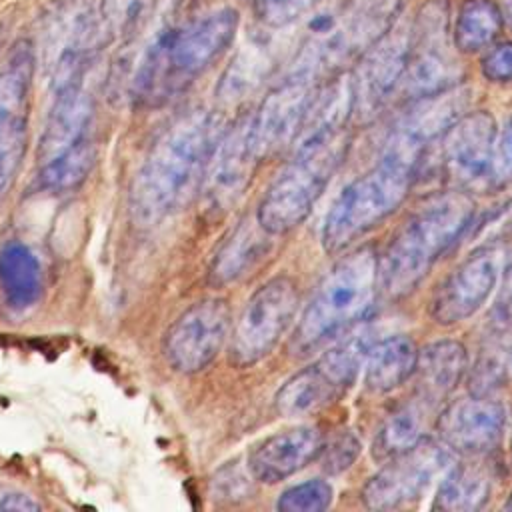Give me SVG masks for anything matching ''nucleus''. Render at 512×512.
Segmentation results:
<instances>
[{
  "label": "nucleus",
  "mask_w": 512,
  "mask_h": 512,
  "mask_svg": "<svg viewBox=\"0 0 512 512\" xmlns=\"http://www.w3.org/2000/svg\"><path fill=\"white\" fill-rule=\"evenodd\" d=\"M224 130L220 116L194 108L156 138L130 188V212L138 224L150 226L168 218L200 192Z\"/></svg>",
  "instance_id": "nucleus-1"
},
{
  "label": "nucleus",
  "mask_w": 512,
  "mask_h": 512,
  "mask_svg": "<svg viewBox=\"0 0 512 512\" xmlns=\"http://www.w3.org/2000/svg\"><path fill=\"white\" fill-rule=\"evenodd\" d=\"M236 30L234 8H220L182 28L162 30L138 58L130 96L144 106L170 100L232 44Z\"/></svg>",
  "instance_id": "nucleus-2"
},
{
  "label": "nucleus",
  "mask_w": 512,
  "mask_h": 512,
  "mask_svg": "<svg viewBox=\"0 0 512 512\" xmlns=\"http://www.w3.org/2000/svg\"><path fill=\"white\" fill-rule=\"evenodd\" d=\"M472 216L474 202L462 190L440 192L424 200L394 232L380 258V288L386 296L410 294L464 234Z\"/></svg>",
  "instance_id": "nucleus-3"
},
{
  "label": "nucleus",
  "mask_w": 512,
  "mask_h": 512,
  "mask_svg": "<svg viewBox=\"0 0 512 512\" xmlns=\"http://www.w3.org/2000/svg\"><path fill=\"white\" fill-rule=\"evenodd\" d=\"M422 154L386 140L378 162L332 202L322 226L324 250L340 252L388 218L408 196Z\"/></svg>",
  "instance_id": "nucleus-4"
},
{
  "label": "nucleus",
  "mask_w": 512,
  "mask_h": 512,
  "mask_svg": "<svg viewBox=\"0 0 512 512\" xmlns=\"http://www.w3.org/2000/svg\"><path fill=\"white\" fill-rule=\"evenodd\" d=\"M380 256L372 246H362L340 258L320 280L310 296L290 348L306 356L350 328L370 308L380 286Z\"/></svg>",
  "instance_id": "nucleus-5"
},
{
  "label": "nucleus",
  "mask_w": 512,
  "mask_h": 512,
  "mask_svg": "<svg viewBox=\"0 0 512 512\" xmlns=\"http://www.w3.org/2000/svg\"><path fill=\"white\" fill-rule=\"evenodd\" d=\"M348 146L346 130L330 138H294L290 160L270 182L256 208V220L270 236L286 234L308 218L344 162Z\"/></svg>",
  "instance_id": "nucleus-6"
},
{
  "label": "nucleus",
  "mask_w": 512,
  "mask_h": 512,
  "mask_svg": "<svg viewBox=\"0 0 512 512\" xmlns=\"http://www.w3.org/2000/svg\"><path fill=\"white\" fill-rule=\"evenodd\" d=\"M372 336V330H356L310 366L290 376L274 396L276 410L288 418L306 416L338 400L366 362L374 344Z\"/></svg>",
  "instance_id": "nucleus-7"
},
{
  "label": "nucleus",
  "mask_w": 512,
  "mask_h": 512,
  "mask_svg": "<svg viewBox=\"0 0 512 512\" xmlns=\"http://www.w3.org/2000/svg\"><path fill=\"white\" fill-rule=\"evenodd\" d=\"M298 286L288 276H274L260 284L238 318L228 338V358L238 368H248L266 358L292 326L298 312Z\"/></svg>",
  "instance_id": "nucleus-8"
},
{
  "label": "nucleus",
  "mask_w": 512,
  "mask_h": 512,
  "mask_svg": "<svg viewBox=\"0 0 512 512\" xmlns=\"http://www.w3.org/2000/svg\"><path fill=\"white\" fill-rule=\"evenodd\" d=\"M412 22L398 18L360 56L352 76L354 116L360 122L374 120L390 98L402 88L412 54Z\"/></svg>",
  "instance_id": "nucleus-9"
},
{
  "label": "nucleus",
  "mask_w": 512,
  "mask_h": 512,
  "mask_svg": "<svg viewBox=\"0 0 512 512\" xmlns=\"http://www.w3.org/2000/svg\"><path fill=\"white\" fill-rule=\"evenodd\" d=\"M230 330L232 310L228 300L220 296L202 298L168 326L162 338V354L174 372L196 374L216 360L230 338Z\"/></svg>",
  "instance_id": "nucleus-10"
},
{
  "label": "nucleus",
  "mask_w": 512,
  "mask_h": 512,
  "mask_svg": "<svg viewBox=\"0 0 512 512\" xmlns=\"http://www.w3.org/2000/svg\"><path fill=\"white\" fill-rule=\"evenodd\" d=\"M450 450L442 442L422 438L412 448L392 456L362 486L360 498L370 510H394L418 500L432 482L448 470Z\"/></svg>",
  "instance_id": "nucleus-11"
},
{
  "label": "nucleus",
  "mask_w": 512,
  "mask_h": 512,
  "mask_svg": "<svg viewBox=\"0 0 512 512\" xmlns=\"http://www.w3.org/2000/svg\"><path fill=\"white\" fill-rule=\"evenodd\" d=\"M450 2L428 0L412 22V54L404 74V90L412 98L428 96L460 80L458 62L448 52Z\"/></svg>",
  "instance_id": "nucleus-12"
},
{
  "label": "nucleus",
  "mask_w": 512,
  "mask_h": 512,
  "mask_svg": "<svg viewBox=\"0 0 512 512\" xmlns=\"http://www.w3.org/2000/svg\"><path fill=\"white\" fill-rule=\"evenodd\" d=\"M506 252L500 244L478 246L438 286L430 316L440 326H454L474 316L494 294L504 272Z\"/></svg>",
  "instance_id": "nucleus-13"
},
{
  "label": "nucleus",
  "mask_w": 512,
  "mask_h": 512,
  "mask_svg": "<svg viewBox=\"0 0 512 512\" xmlns=\"http://www.w3.org/2000/svg\"><path fill=\"white\" fill-rule=\"evenodd\" d=\"M32 76V46L20 42L0 72V198L16 176L26 152Z\"/></svg>",
  "instance_id": "nucleus-14"
},
{
  "label": "nucleus",
  "mask_w": 512,
  "mask_h": 512,
  "mask_svg": "<svg viewBox=\"0 0 512 512\" xmlns=\"http://www.w3.org/2000/svg\"><path fill=\"white\" fill-rule=\"evenodd\" d=\"M258 162L250 116H244L224 130L208 162L200 186L206 212L224 216L244 196Z\"/></svg>",
  "instance_id": "nucleus-15"
},
{
  "label": "nucleus",
  "mask_w": 512,
  "mask_h": 512,
  "mask_svg": "<svg viewBox=\"0 0 512 512\" xmlns=\"http://www.w3.org/2000/svg\"><path fill=\"white\" fill-rule=\"evenodd\" d=\"M316 84L318 80L290 70L280 84L264 96L256 114L250 116L252 138L260 160L274 156L294 142L318 92Z\"/></svg>",
  "instance_id": "nucleus-16"
},
{
  "label": "nucleus",
  "mask_w": 512,
  "mask_h": 512,
  "mask_svg": "<svg viewBox=\"0 0 512 512\" xmlns=\"http://www.w3.org/2000/svg\"><path fill=\"white\" fill-rule=\"evenodd\" d=\"M506 428V408L486 394H470L450 402L436 420L440 442L462 456H486Z\"/></svg>",
  "instance_id": "nucleus-17"
},
{
  "label": "nucleus",
  "mask_w": 512,
  "mask_h": 512,
  "mask_svg": "<svg viewBox=\"0 0 512 512\" xmlns=\"http://www.w3.org/2000/svg\"><path fill=\"white\" fill-rule=\"evenodd\" d=\"M496 144V122L486 110L462 114L440 136V166L444 178L468 186L488 178Z\"/></svg>",
  "instance_id": "nucleus-18"
},
{
  "label": "nucleus",
  "mask_w": 512,
  "mask_h": 512,
  "mask_svg": "<svg viewBox=\"0 0 512 512\" xmlns=\"http://www.w3.org/2000/svg\"><path fill=\"white\" fill-rule=\"evenodd\" d=\"M468 104L470 90L460 84L414 98L412 106L394 122L386 140L424 152L432 142L440 140L462 114H466Z\"/></svg>",
  "instance_id": "nucleus-19"
},
{
  "label": "nucleus",
  "mask_w": 512,
  "mask_h": 512,
  "mask_svg": "<svg viewBox=\"0 0 512 512\" xmlns=\"http://www.w3.org/2000/svg\"><path fill=\"white\" fill-rule=\"evenodd\" d=\"M322 446L324 440L316 426H294L254 444L246 466L256 482L278 484L318 458Z\"/></svg>",
  "instance_id": "nucleus-20"
},
{
  "label": "nucleus",
  "mask_w": 512,
  "mask_h": 512,
  "mask_svg": "<svg viewBox=\"0 0 512 512\" xmlns=\"http://www.w3.org/2000/svg\"><path fill=\"white\" fill-rule=\"evenodd\" d=\"M94 116L92 94L84 82H74L54 90L52 108L46 118L44 132L38 144V164L58 158L90 140Z\"/></svg>",
  "instance_id": "nucleus-21"
},
{
  "label": "nucleus",
  "mask_w": 512,
  "mask_h": 512,
  "mask_svg": "<svg viewBox=\"0 0 512 512\" xmlns=\"http://www.w3.org/2000/svg\"><path fill=\"white\" fill-rule=\"evenodd\" d=\"M266 236L270 234L256 218L242 220L216 250L208 268V282L224 288L248 274L266 254Z\"/></svg>",
  "instance_id": "nucleus-22"
},
{
  "label": "nucleus",
  "mask_w": 512,
  "mask_h": 512,
  "mask_svg": "<svg viewBox=\"0 0 512 512\" xmlns=\"http://www.w3.org/2000/svg\"><path fill=\"white\" fill-rule=\"evenodd\" d=\"M468 368L466 348L456 340H438L418 352V396L430 404L446 398L464 378Z\"/></svg>",
  "instance_id": "nucleus-23"
},
{
  "label": "nucleus",
  "mask_w": 512,
  "mask_h": 512,
  "mask_svg": "<svg viewBox=\"0 0 512 512\" xmlns=\"http://www.w3.org/2000/svg\"><path fill=\"white\" fill-rule=\"evenodd\" d=\"M492 486L494 474L484 462V456H468L466 462L446 470L436 490L432 508L452 512L478 510L490 500Z\"/></svg>",
  "instance_id": "nucleus-24"
},
{
  "label": "nucleus",
  "mask_w": 512,
  "mask_h": 512,
  "mask_svg": "<svg viewBox=\"0 0 512 512\" xmlns=\"http://www.w3.org/2000/svg\"><path fill=\"white\" fill-rule=\"evenodd\" d=\"M0 294L6 306L16 312H24L40 300V262L20 240H10L0 248Z\"/></svg>",
  "instance_id": "nucleus-25"
},
{
  "label": "nucleus",
  "mask_w": 512,
  "mask_h": 512,
  "mask_svg": "<svg viewBox=\"0 0 512 512\" xmlns=\"http://www.w3.org/2000/svg\"><path fill=\"white\" fill-rule=\"evenodd\" d=\"M418 362V350L408 336L394 334L382 340H374L368 350L364 368H366V386L376 394H386L402 386L408 378L414 376Z\"/></svg>",
  "instance_id": "nucleus-26"
},
{
  "label": "nucleus",
  "mask_w": 512,
  "mask_h": 512,
  "mask_svg": "<svg viewBox=\"0 0 512 512\" xmlns=\"http://www.w3.org/2000/svg\"><path fill=\"white\" fill-rule=\"evenodd\" d=\"M430 402L418 396L392 410L378 426L372 440V456L378 462H386L392 456L412 448L424 438L428 424Z\"/></svg>",
  "instance_id": "nucleus-27"
},
{
  "label": "nucleus",
  "mask_w": 512,
  "mask_h": 512,
  "mask_svg": "<svg viewBox=\"0 0 512 512\" xmlns=\"http://www.w3.org/2000/svg\"><path fill=\"white\" fill-rule=\"evenodd\" d=\"M504 10L494 0H464L456 14L452 40L462 54H478L502 32Z\"/></svg>",
  "instance_id": "nucleus-28"
},
{
  "label": "nucleus",
  "mask_w": 512,
  "mask_h": 512,
  "mask_svg": "<svg viewBox=\"0 0 512 512\" xmlns=\"http://www.w3.org/2000/svg\"><path fill=\"white\" fill-rule=\"evenodd\" d=\"M94 164V144L86 142L58 158L40 164L36 182L38 188L52 194H62L78 188L90 174Z\"/></svg>",
  "instance_id": "nucleus-29"
},
{
  "label": "nucleus",
  "mask_w": 512,
  "mask_h": 512,
  "mask_svg": "<svg viewBox=\"0 0 512 512\" xmlns=\"http://www.w3.org/2000/svg\"><path fill=\"white\" fill-rule=\"evenodd\" d=\"M270 66V52L264 44L252 42L236 54V58L226 68L218 84V96L226 102L238 100L254 90L266 76Z\"/></svg>",
  "instance_id": "nucleus-30"
},
{
  "label": "nucleus",
  "mask_w": 512,
  "mask_h": 512,
  "mask_svg": "<svg viewBox=\"0 0 512 512\" xmlns=\"http://www.w3.org/2000/svg\"><path fill=\"white\" fill-rule=\"evenodd\" d=\"M332 486L326 480L314 478L284 490L276 502L282 512H322L332 504Z\"/></svg>",
  "instance_id": "nucleus-31"
},
{
  "label": "nucleus",
  "mask_w": 512,
  "mask_h": 512,
  "mask_svg": "<svg viewBox=\"0 0 512 512\" xmlns=\"http://www.w3.org/2000/svg\"><path fill=\"white\" fill-rule=\"evenodd\" d=\"M152 0H102L100 24L106 38L128 34L146 14Z\"/></svg>",
  "instance_id": "nucleus-32"
},
{
  "label": "nucleus",
  "mask_w": 512,
  "mask_h": 512,
  "mask_svg": "<svg viewBox=\"0 0 512 512\" xmlns=\"http://www.w3.org/2000/svg\"><path fill=\"white\" fill-rule=\"evenodd\" d=\"M252 482H254V476L250 474L246 464L242 466L238 462H230L214 474L210 482L212 498L230 502V504L246 500L252 494Z\"/></svg>",
  "instance_id": "nucleus-33"
},
{
  "label": "nucleus",
  "mask_w": 512,
  "mask_h": 512,
  "mask_svg": "<svg viewBox=\"0 0 512 512\" xmlns=\"http://www.w3.org/2000/svg\"><path fill=\"white\" fill-rule=\"evenodd\" d=\"M320 2L322 0H256V12L264 24L282 28L314 10Z\"/></svg>",
  "instance_id": "nucleus-34"
},
{
  "label": "nucleus",
  "mask_w": 512,
  "mask_h": 512,
  "mask_svg": "<svg viewBox=\"0 0 512 512\" xmlns=\"http://www.w3.org/2000/svg\"><path fill=\"white\" fill-rule=\"evenodd\" d=\"M360 454V442L352 432H340L328 444L322 446V468L328 474H340L354 464Z\"/></svg>",
  "instance_id": "nucleus-35"
},
{
  "label": "nucleus",
  "mask_w": 512,
  "mask_h": 512,
  "mask_svg": "<svg viewBox=\"0 0 512 512\" xmlns=\"http://www.w3.org/2000/svg\"><path fill=\"white\" fill-rule=\"evenodd\" d=\"M488 180L496 188L512 184V116L508 118L500 136L496 138Z\"/></svg>",
  "instance_id": "nucleus-36"
},
{
  "label": "nucleus",
  "mask_w": 512,
  "mask_h": 512,
  "mask_svg": "<svg viewBox=\"0 0 512 512\" xmlns=\"http://www.w3.org/2000/svg\"><path fill=\"white\" fill-rule=\"evenodd\" d=\"M506 238H512V200L496 210L492 216H488L480 228H476L470 236V240L478 246L486 244H498Z\"/></svg>",
  "instance_id": "nucleus-37"
},
{
  "label": "nucleus",
  "mask_w": 512,
  "mask_h": 512,
  "mask_svg": "<svg viewBox=\"0 0 512 512\" xmlns=\"http://www.w3.org/2000/svg\"><path fill=\"white\" fill-rule=\"evenodd\" d=\"M482 74L490 82L510 84L512 82V42L492 46L482 58Z\"/></svg>",
  "instance_id": "nucleus-38"
},
{
  "label": "nucleus",
  "mask_w": 512,
  "mask_h": 512,
  "mask_svg": "<svg viewBox=\"0 0 512 512\" xmlns=\"http://www.w3.org/2000/svg\"><path fill=\"white\" fill-rule=\"evenodd\" d=\"M40 502H36L30 494L14 488V486H4L0 484V512L6 510H24V512H32V510H40Z\"/></svg>",
  "instance_id": "nucleus-39"
},
{
  "label": "nucleus",
  "mask_w": 512,
  "mask_h": 512,
  "mask_svg": "<svg viewBox=\"0 0 512 512\" xmlns=\"http://www.w3.org/2000/svg\"><path fill=\"white\" fill-rule=\"evenodd\" d=\"M494 312H496L498 328H512V266L506 272Z\"/></svg>",
  "instance_id": "nucleus-40"
},
{
  "label": "nucleus",
  "mask_w": 512,
  "mask_h": 512,
  "mask_svg": "<svg viewBox=\"0 0 512 512\" xmlns=\"http://www.w3.org/2000/svg\"><path fill=\"white\" fill-rule=\"evenodd\" d=\"M504 18H506V22H508V26L512 28V0H504Z\"/></svg>",
  "instance_id": "nucleus-41"
},
{
  "label": "nucleus",
  "mask_w": 512,
  "mask_h": 512,
  "mask_svg": "<svg viewBox=\"0 0 512 512\" xmlns=\"http://www.w3.org/2000/svg\"><path fill=\"white\" fill-rule=\"evenodd\" d=\"M504 508H506V510H512V494L508 496V502L504 504Z\"/></svg>",
  "instance_id": "nucleus-42"
},
{
  "label": "nucleus",
  "mask_w": 512,
  "mask_h": 512,
  "mask_svg": "<svg viewBox=\"0 0 512 512\" xmlns=\"http://www.w3.org/2000/svg\"><path fill=\"white\" fill-rule=\"evenodd\" d=\"M2 44H4V28L0 26V50H2Z\"/></svg>",
  "instance_id": "nucleus-43"
}]
</instances>
